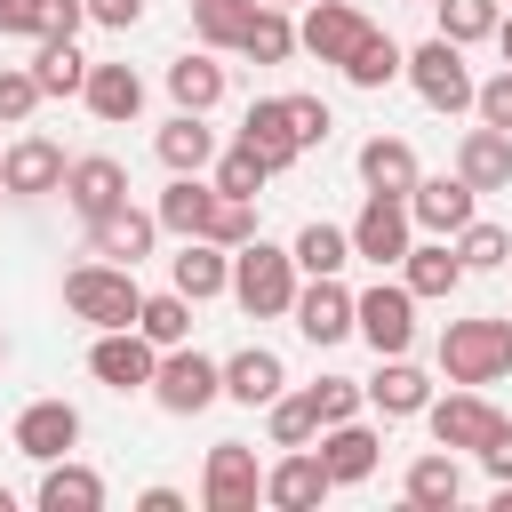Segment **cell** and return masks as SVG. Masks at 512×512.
<instances>
[{"instance_id": "1", "label": "cell", "mask_w": 512, "mask_h": 512, "mask_svg": "<svg viewBox=\"0 0 512 512\" xmlns=\"http://www.w3.org/2000/svg\"><path fill=\"white\" fill-rule=\"evenodd\" d=\"M296 288H304L296 248H272L264 232H256L248 248H232V304H240L248 320H288V312H296Z\"/></svg>"}, {"instance_id": "2", "label": "cell", "mask_w": 512, "mask_h": 512, "mask_svg": "<svg viewBox=\"0 0 512 512\" xmlns=\"http://www.w3.org/2000/svg\"><path fill=\"white\" fill-rule=\"evenodd\" d=\"M64 312L88 320V328H136V312H144L136 264H112V256L72 264V272H64Z\"/></svg>"}, {"instance_id": "3", "label": "cell", "mask_w": 512, "mask_h": 512, "mask_svg": "<svg viewBox=\"0 0 512 512\" xmlns=\"http://www.w3.org/2000/svg\"><path fill=\"white\" fill-rule=\"evenodd\" d=\"M440 376L448 384H496V376H512V320L504 312L448 320L440 328Z\"/></svg>"}, {"instance_id": "4", "label": "cell", "mask_w": 512, "mask_h": 512, "mask_svg": "<svg viewBox=\"0 0 512 512\" xmlns=\"http://www.w3.org/2000/svg\"><path fill=\"white\" fill-rule=\"evenodd\" d=\"M408 88L432 104V112H472V96H480V80H472V64H464V48L456 40H424V48H408Z\"/></svg>"}, {"instance_id": "5", "label": "cell", "mask_w": 512, "mask_h": 512, "mask_svg": "<svg viewBox=\"0 0 512 512\" xmlns=\"http://www.w3.org/2000/svg\"><path fill=\"white\" fill-rule=\"evenodd\" d=\"M352 336H368V352H408L416 344V288L408 280H376L352 296Z\"/></svg>"}, {"instance_id": "6", "label": "cell", "mask_w": 512, "mask_h": 512, "mask_svg": "<svg viewBox=\"0 0 512 512\" xmlns=\"http://www.w3.org/2000/svg\"><path fill=\"white\" fill-rule=\"evenodd\" d=\"M152 400H160L168 416H200L208 400H224V360H208V352H192V344H168L160 368H152Z\"/></svg>"}, {"instance_id": "7", "label": "cell", "mask_w": 512, "mask_h": 512, "mask_svg": "<svg viewBox=\"0 0 512 512\" xmlns=\"http://www.w3.org/2000/svg\"><path fill=\"white\" fill-rule=\"evenodd\" d=\"M416 248V216H408V192H368L360 200V216H352V256L360 264H400Z\"/></svg>"}, {"instance_id": "8", "label": "cell", "mask_w": 512, "mask_h": 512, "mask_svg": "<svg viewBox=\"0 0 512 512\" xmlns=\"http://www.w3.org/2000/svg\"><path fill=\"white\" fill-rule=\"evenodd\" d=\"M152 368H160V344L144 328H96L88 344V376L104 392H152Z\"/></svg>"}, {"instance_id": "9", "label": "cell", "mask_w": 512, "mask_h": 512, "mask_svg": "<svg viewBox=\"0 0 512 512\" xmlns=\"http://www.w3.org/2000/svg\"><path fill=\"white\" fill-rule=\"evenodd\" d=\"M200 504L208 512H256L264 504V472H256V448L248 440H216L208 464H200Z\"/></svg>"}, {"instance_id": "10", "label": "cell", "mask_w": 512, "mask_h": 512, "mask_svg": "<svg viewBox=\"0 0 512 512\" xmlns=\"http://www.w3.org/2000/svg\"><path fill=\"white\" fill-rule=\"evenodd\" d=\"M288 320H296V336H304V344H320V352H328V344H344V336H352V288H344V272L304 280Z\"/></svg>"}, {"instance_id": "11", "label": "cell", "mask_w": 512, "mask_h": 512, "mask_svg": "<svg viewBox=\"0 0 512 512\" xmlns=\"http://www.w3.org/2000/svg\"><path fill=\"white\" fill-rule=\"evenodd\" d=\"M64 144L56 136H16L8 152H0V192H16V200H40V192H64Z\"/></svg>"}, {"instance_id": "12", "label": "cell", "mask_w": 512, "mask_h": 512, "mask_svg": "<svg viewBox=\"0 0 512 512\" xmlns=\"http://www.w3.org/2000/svg\"><path fill=\"white\" fill-rule=\"evenodd\" d=\"M424 424H432V440H440V448H464V456H480V448H488V432H496L504 416L480 400V384H456L448 400H432V408H424Z\"/></svg>"}, {"instance_id": "13", "label": "cell", "mask_w": 512, "mask_h": 512, "mask_svg": "<svg viewBox=\"0 0 512 512\" xmlns=\"http://www.w3.org/2000/svg\"><path fill=\"white\" fill-rule=\"evenodd\" d=\"M336 496V472L320 464V448H288L272 472H264V504L272 512H312V504H328Z\"/></svg>"}, {"instance_id": "14", "label": "cell", "mask_w": 512, "mask_h": 512, "mask_svg": "<svg viewBox=\"0 0 512 512\" xmlns=\"http://www.w3.org/2000/svg\"><path fill=\"white\" fill-rule=\"evenodd\" d=\"M408 216H416V232H440V240H456V232L480 216V192H472L464 176H416V192H408Z\"/></svg>"}, {"instance_id": "15", "label": "cell", "mask_w": 512, "mask_h": 512, "mask_svg": "<svg viewBox=\"0 0 512 512\" xmlns=\"http://www.w3.org/2000/svg\"><path fill=\"white\" fill-rule=\"evenodd\" d=\"M16 456H32V464H56V456H72L80 448V408L72 400H32L24 416H16Z\"/></svg>"}, {"instance_id": "16", "label": "cell", "mask_w": 512, "mask_h": 512, "mask_svg": "<svg viewBox=\"0 0 512 512\" xmlns=\"http://www.w3.org/2000/svg\"><path fill=\"white\" fill-rule=\"evenodd\" d=\"M360 32H368V16H360L352 0H312V16L296 24V40H304V56H320V64H336V72H344V56L360 48Z\"/></svg>"}, {"instance_id": "17", "label": "cell", "mask_w": 512, "mask_h": 512, "mask_svg": "<svg viewBox=\"0 0 512 512\" xmlns=\"http://www.w3.org/2000/svg\"><path fill=\"white\" fill-rule=\"evenodd\" d=\"M152 240H160V216L152 208H128V200L88 224V256H112V264H144Z\"/></svg>"}, {"instance_id": "18", "label": "cell", "mask_w": 512, "mask_h": 512, "mask_svg": "<svg viewBox=\"0 0 512 512\" xmlns=\"http://www.w3.org/2000/svg\"><path fill=\"white\" fill-rule=\"evenodd\" d=\"M368 408L392 416V424H400V416H424V408H432V376H424L408 352H384L376 376H368Z\"/></svg>"}, {"instance_id": "19", "label": "cell", "mask_w": 512, "mask_h": 512, "mask_svg": "<svg viewBox=\"0 0 512 512\" xmlns=\"http://www.w3.org/2000/svg\"><path fill=\"white\" fill-rule=\"evenodd\" d=\"M320 464L336 472V488H360L368 472H376V456H384V440H376V424H360V416H344V424H320Z\"/></svg>"}, {"instance_id": "20", "label": "cell", "mask_w": 512, "mask_h": 512, "mask_svg": "<svg viewBox=\"0 0 512 512\" xmlns=\"http://www.w3.org/2000/svg\"><path fill=\"white\" fill-rule=\"evenodd\" d=\"M456 176L472 192H512V128H464L456 136Z\"/></svg>"}, {"instance_id": "21", "label": "cell", "mask_w": 512, "mask_h": 512, "mask_svg": "<svg viewBox=\"0 0 512 512\" xmlns=\"http://www.w3.org/2000/svg\"><path fill=\"white\" fill-rule=\"evenodd\" d=\"M240 144H256V152L272 160V176L296 168V160H304V136H296V120H288V96H256V104L240 112Z\"/></svg>"}, {"instance_id": "22", "label": "cell", "mask_w": 512, "mask_h": 512, "mask_svg": "<svg viewBox=\"0 0 512 512\" xmlns=\"http://www.w3.org/2000/svg\"><path fill=\"white\" fill-rule=\"evenodd\" d=\"M64 200H72V208L96 224L104 208H120V200H128V168H120L112 152H80V160L64 168Z\"/></svg>"}, {"instance_id": "23", "label": "cell", "mask_w": 512, "mask_h": 512, "mask_svg": "<svg viewBox=\"0 0 512 512\" xmlns=\"http://www.w3.org/2000/svg\"><path fill=\"white\" fill-rule=\"evenodd\" d=\"M280 392H288V368H280L272 344H240V352L224 360V400H240V408H272Z\"/></svg>"}, {"instance_id": "24", "label": "cell", "mask_w": 512, "mask_h": 512, "mask_svg": "<svg viewBox=\"0 0 512 512\" xmlns=\"http://www.w3.org/2000/svg\"><path fill=\"white\" fill-rule=\"evenodd\" d=\"M168 288H184L192 304L232 296V248H216V240H184V248L168 256Z\"/></svg>"}, {"instance_id": "25", "label": "cell", "mask_w": 512, "mask_h": 512, "mask_svg": "<svg viewBox=\"0 0 512 512\" xmlns=\"http://www.w3.org/2000/svg\"><path fill=\"white\" fill-rule=\"evenodd\" d=\"M400 496H408L416 512H456V504H464V464H456V448L416 456V464L400 472Z\"/></svg>"}, {"instance_id": "26", "label": "cell", "mask_w": 512, "mask_h": 512, "mask_svg": "<svg viewBox=\"0 0 512 512\" xmlns=\"http://www.w3.org/2000/svg\"><path fill=\"white\" fill-rule=\"evenodd\" d=\"M152 152H160L168 176H200V168H216V128H208V112H176V120L152 136Z\"/></svg>"}, {"instance_id": "27", "label": "cell", "mask_w": 512, "mask_h": 512, "mask_svg": "<svg viewBox=\"0 0 512 512\" xmlns=\"http://www.w3.org/2000/svg\"><path fill=\"white\" fill-rule=\"evenodd\" d=\"M32 504H40V512H104V472H88V464L56 456V464H40Z\"/></svg>"}, {"instance_id": "28", "label": "cell", "mask_w": 512, "mask_h": 512, "mask_svg": "<svg viewBox=\"0 0 512 512\" xmlns=\"http://www.w3.org/2000/svg\"><path fill=\"white\" fill-rule=\"evenodd\" d=\"M80 104H88L104 128H128V120L144 112V80H136L128 64H88V88H80Z\"/></svg>"}, {"instance_id": "29", "label": "cell", "mask_w": 512, "mask_h": 512, "mask_svg": "<svg viewBox=\"0 0 512 512\" xmlns=\"http://www.w3.org/2000/svg\"><path fill=\"white\" fill-rule=\"evenodd\" d=\"M352 168H360V184L368 192H416V144L408 136H368L360 152H352Z\"/></svg>"}, {"instance_id": "30", "label": "cell", "mask_w": 512, "mask_h": 512, "mask_svg": "<svg viewBox=\"0 0 512 512\" xmlns=\"http://www.w3.org/2000/svg\"><path fill=\"white\" fill-rule=\"evenodd\" d=\"M400 280L416 288V304H424V296H456V288H464V256H456V240H440V232L416 240V248L400 256Z\"/></svg>"}, {"instance_id": "31", "label": "cell", "mask_w": 512, "mask_h": 512, "mask_svg": "<svg viewBox=\"0 0 512 512\" xmlns=\"http://www.w3.org/2000/svg\"><path fill=\"white\" fill-rule=\"evenodd\" d=\"M168 96H176V112H216V104H224V64H216V48L176 56V64H168Z\"/></svg>"}, {"instance_id": "32", "label": "cell", "mask_w": 512, "mask_h": 512, "mask_svg": "<svg viewBox=\"0 0 512 512\" xmlns=\"http://www.w3.org/2000/svg\"><path fill=\"white\" fill-rule=\"evenodd\" d=\"M208 208H216V184H200V176H168V192L152 200L160 232H176V240H200L208 232Z\"/></svg>"}, {"instance_id": "33", "label": "cell", "mask_w": 512, "mask_h": 512, "mask_svg": "<svg viewBox=\"0 0 512 512\" xmlns=\"http://www.w3.org/2000/svg\"><path fill=\"white\" fill-rule=\"evenodd\" d=\"M400 72H408V48H400L392 32H376V24H368V32H360V48L344 56V80H352V88H368V96H376V88H392Z\"/></svg>"}, {"instance_id": "34", "label": "cell", "mask_w": 512, "mask_h": 512, "mask_svg": "<svg viewBox=\"0 0 512 512\" xmlns=\"http://www.w3.org/2000/svg\"><path fill=\"white\" fill-rule=\"evenodd\" d=\"M304 40H296V24H288V8H272V0H256V16H248V32H240V56L248 64H288Z\"/></svg>"}, {"instance_id": "35", "label": "cell", "mask_w": 512, "mask_h": 512, "mask_svg": "<svg viewBox=\"0 0 512 512\" xmlns=\"http://www.w3.org/2000/svg\"><path fill=\"white\" fill-rule=\"evenodd\" d=\"M352 264V224H304L296 232V272L320 280V272H344Z\"/></svg>"}, {"instance_id": "36", "label": "cell", "mask_w": 512, "mask_h": 512, "mask_svg": "<svg viewBox=\"0 0 512 512\" xmlns=\"http://www.w3.org/2000/svg\"><path fill=\"white\" fill-rule=\"evenodd\" d=\"M32 80H40V96H80V88H88V56H80L72 40H40Z\"/></svg>"}, {"instance_id": "37", "label": "cell", "mask_w": 512, "mask_h": 512, "mask_svg": "<svg viewBox=\"0 0 512 512\" xmlns=\"http://www.w3.org/2000/svg\"><path fill=\"white\" fill-rule=\"evenodd\" d=\"M136 328H144L160 352H168V344H192V296H184V288H160V296H144Z\"/></svg>"}, {"instance_id": "38", "label": "cell", "mask_w": 512, "mask_h": 512, "mask_svg": "<svg viewBox=\"0 0 512 512\" xmlns=\"http://www.w3.org/2000/svg\"><path fill=\"white\" fill-rule=\"evenodd\" d=\"M248 16H256V0H192V32H200V48H240Z\"/></svg>"}, {"instance_id": "39", "label": "cell", "mask_w": 512, "mask_h": 512, "mask_svg": "<svg viewBox=\"0 0 512 512\" xmlns=\"http://www.w3.org/2000/svg\"><path fill=\"white\" fill-rule=\"evenodd\" d=\"M432 8H440V40H456V48L496 40V24H504V8H496V0H432Z\"/></svg>"}, {"instance_id": "40", "label": "cell", "mask_w": 512, "mask_h": 512, "mask_svg": "<svg viewBox=\"0 0 512 512\" xmlns=\"http://www.w3.org/2000/svg\"><path fill=\"white\" fill-rule=\"evenodd\" d=\"M272 184V160L256 152V144H224L216 152V192H240V200H256Z\"/></svg>"}, {"instance_id": "41", "label": "cell", "mask_w": 512, "mask_h": 512, "mask_svg": "<svg viewBox=\"0 0 512 512\" xmlns=\"http://www.w3.org/2000/svg\"><path fill=\"white\" fill-rule=\"evenodd\" d=\"M264 416H272V448H312V440H320V408H312V392H280Z\"/></svg>"}, {"instance_id": "42", "label": "cell", "mask_w": 512, "mask_h": 512, "mask_svg": "<svg viewBox=\"0 0 512 512\" xmlns=\"http://www.w3.org/2000/svg\"><path fill=\"white\" fill-rule=\"evenodd\" d=\"M200 240H216V248H248V240H256V200L216 192V208H208V232H200Z\"/></svg>"}, {"instance_id": "43", "label": "cell", "mask_w": 512, "mask_h": 512, "mask_svg": "<svg viewBox=\"0 0 512 512\" xmlns=\"http://www.w3.org/2000/svg\"><path fill=\"white\" fill-rule=\"evenodd\" d=\"M456 256H464V272H496V264L512 256V232H504V224H480V216H472V224L456 232Z\"/></svg>"}, {"instance_id": "44", "label": "cell", "mask_w": 512, "mask_h": 512, "mask_svg": "<svg viewBox=\"0 0 512 512\" xmlns=\"http://www.w3.org/2000/svg\"><path fill=\"white\" fill-rule=\"evenodd\" d=\"M32 104H40L32 64H0V128H24V120H32Z\"/></svg>"}, {"instance_id": "45", "label": "cell", "mask_w": 512, "mask_h": 512, "mask_svg": "<svg viewBox=\"0 0 512 512\" xmlns=\"http://www.w3.org/2000/svg\"><path fill=\"white\" fill-rule=\"evenodd\" d=\"M312 408H320V424H344V416L368 408V384H352V376H320V384H312Z\"/></svg>"}, {"instance_id": "46", "label": "cell", "mask_w": 512, "mask_h": 512, "mask_svg": "<svg viewBox=\"0 0 512 512\" xmlns=\"http://www.w3.org/2000/svg\"><path fill=\"white\" fill-rule=\"evenodd\" d=\"M88 24V0H32V40H72Z\"/></svg>"}, {"instance_id": "47", "label": "cell", "mask_w": 512, "mask_h": 512, "mask_svg": "<svg viewBox=\"0 0 512 512\" xmlns=\"http://www.w3.org/2000/svg\"><path fill=\"white\" fill-rule=\"evenodd\" d=\"M472 112H480V120H488V128H512V64H504V72H488V80H480V96H472Z\"/></svg>"}, {"instance_id": "48", "label": "cell", "mask_w": 512, "mask_h": 512, "mask_svg": "<svg viewBox=\"0 0 512 512\" xmlns=\"http://www.w3.org/2000/svg\"><path fill=\"white\" fill-rule=\"evenodd\" d=\"M288 120H296V136H304V152H312V144H328V128H336L320 96H288Z\"/></svg>"}, {"instance_id": "49", "label": "cell", "mask_w": 512, "mask_h": 512, "mask_svg": "<svg viewBox=\"0 0 512 512\" xmlns=\"http://www.w3.org/2000/svg\"><path fill=\"white\" fill-rule=\"evenodd\" d=\"M480 464H488V480H512V416L488 432V448H480Z\"/></svg>"}, {"instance_id": "50", "label": "cell", "mask_w": 512, "mask_h": 512, "mask_svg": "<svg viewBox=\"0 0 512 512\" xmlns=\"http://www.w3.org/2000/svg\"><path fill=\"white\" fill-rule=\"evenodd\" d=\"M144 16V0H88V24H104V32H128Z\"/></svg>"}, {"instance_id": "51", "label": "cell", "mask_w": 512, "mask_h": 512, "mask_svg": "<svg viewBox=\"0 0 512 512\" xmlns=\"http://www.w3.org/2000/svg\"><path fill=\"white\" fill-rule=\"evenodd\" d=\"M136 512H184V488H144Z\"/></svg>"}, {"instance_id": "52", "label": "cell", "mask_w": 512, "mask_h": 512, "mask_svg": "<svg viewBox=\"0 0 512 512\" xmlns=\"http://www.w3.org/2000/svg\"><path fill=\"white\" fill-rule=\"evenodd\" d=\"M0 32H32V0H0Z\"/></svg>"}, {"instance_id": "53", "label": "cell", "mask_w": 512, "mask_h": 512, "mask_svg": "<svg viewBox=\"0 0 512 512\" xmlns=\"http://www.w3.org/2000/svg\"><path fill=\"white\" fill-rule=\"evenodd\" d=\"M496 48H504V64H512V16H504V24H496Z\"/></svg>"}, {"instance_id": "54", "label": "cell", "mask_w": 512, "mask_h": 512, "mask_svg": "<svg viewBox=\"0 0 512 512\" xmlns=\"http://www.w3.org/2000/svg\"><path fill=\"white\" fill-rule=\"evenodd\" d=\"M496 512H512V480H496Z\"/></svg>"}, {"instance_id": "55", "label": "cell", "mask_w": 512, "mask_h": 512, "mask_svg": "<svg viewBox=\"0 0 512 512\" xmlns=\"http://www.w3.org/2000/svg\"><path fill=\"white\" fill-rule=\"evenodd\" d=\"M0 512H16V496H8V480H0Z\"/></svg>"}, {"instance_id": "56", "label": "cell", "mask_w": 512, "mask_h": 512, "mask_svg": "<svg viewBox=\"0 0 512 512\" xmlns=\"http://www.w3.org/2000/svg\"><path fill=\"white\" fill-rule=\"evenodd\" d=\"M0 360H8V336H0Z\"/></svg>"}, {"instance_id": "57", "label": "cell", "mask_w": 512, "mask_h": 512, "mask_svg": "<svg viewBox=\"0 0 512 512\" xmlns=\"http://www.w3.org/2000/svg\"><path fill=\"white\" fill-rule=\"evenodd\" d=\"M272 8H288V0H272Z\"/></svg>"}]
</instances>
